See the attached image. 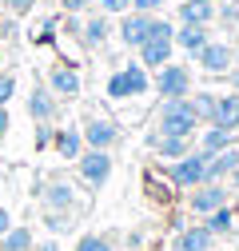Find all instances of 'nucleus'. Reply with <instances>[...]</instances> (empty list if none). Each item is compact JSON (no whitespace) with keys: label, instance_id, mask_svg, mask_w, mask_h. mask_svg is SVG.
<instances>
[{"label":"nucleus","instance_id":"nucleus-1","mask_svg":"<svg viewBox=\"0 0 239 251\" xmlns=\"http://www.w3.org/2000/svg\"><path fill=\"white\" fill-rule=\"evenodd\" d=\"M203 128V120L195 116V104H191V96H184V100H164L160 104V112H156V132H164V136H195Z\"/></svg>","mask_w":239,"mask_h":251},{"label":"nucleus","instance_id":"nucleus-2","mask_svg":"<svg viewBox=\"0 0 239 251\" xmlns=\"http://www.w3.org/2000/svg\"><path fill=\"white\" fill-rule=\"evenodd\" d=\"M147 88H152V80H147V68L140 64H124L120 72L108 76V100H136V96H147Z\"/></svg>","mask_w":239,"mask_h":251},{"label":"nucleus","instance_id":"nucleus-3","mask_svg":"<svg viewBox=\"0 0 239 251\" xmlns=\"http://www.w3.org/2000/svg\"><path fill=\"white\" fill-rule=\"evenodd\" d=\"M112 151H100V148H88V151H80V160H76V172H80V179L88 183V187H104L108 179H112Z\"/></svg>","mask_w":239,"mask_h":251},{"label":"nucleus","instance_id":"nucleus-4","mask_svg":"<svg viewBox=\"0 0 239 251\" xmlns=\"http://www.w3.org/2000/svg\"><path fill=\"white\" fill-rule=\"evenodd\" d=\"M152 88L160 92V100H184V96H191V72L184 64H164L156 72Z\"/></svg>","mask_w":239,"mask_h":251},{"label":"nucleus","instance_id":"nucleus-5","mask_svg":"<svg viewBox=\"0 0 239 251\" xmlns=\"http://www.w3.org/2000/svg\"><path fill=\"white\" fill-rule=\"evenodd\" d=\"M80 136H84V144L88 148H100V151H112L116 144H120V124L116 120H108V116H88L84 120V128H80Z\"/></svg>","mask_w":239,"mask_h":251},{"label":"nucleus","instance_id":"nucleus-6","mask_svg":"<svg viewBox=\"0 0 239 251\" xmlns=\"http://www.w3.org/2000/svg\"><path fill=\"white\" fill-rule=\"evenodd\" d=\"M40 200H44V211H76V207H80L76 183L64 179V176H52V179L40 187Z\"/></svg>","mask_w":239,"mask_h":251},{"label":"nucleus","instance_id":"nucleus-7","mask_svg":"<svg viewBox=\"0 0 239 251\" xmlns=\"http://www.w3.org/2000/svg\"><path fill=\"white\" fill-rule=\"evenodd\" d=\"M203 168H207V155H203V151H191V155H184V160H175V164L167 168V179H171V187L191 192V187L203 183Z\"/></svg>","mask_w":239,"mask_h":251},{"label":"nucleus","instance_id":"nucleus-8","mask_svg":"<svg viewBox=\"0 0 239 251\" xmlns=\"http://www.w3.org/2000/svg\"><path fill=\"white\" fill-rule=\"evenodd\" d=\"M195 60H199V68H203L207 76H227V72L235 68V48L223 44V40H207Z\"/></svg>","mask_w":239,"mask_h":251},{"label":"nucleus","instance_id":"nucleus-9","mask_svg":"<svg viewBox=\"0 0 239 251\" xmlns=\"http://www.w3.org/2000/svg\"><path fill=\"white\" fill-rule=\"evenodd\" d=\"M143 140H147V148H152V151L160 155V160H167V164H175V160H184V155H191V151H195L188 136H164V132H147Z\"/></svg>","mask_w":239,"mask_h":251},{"label":"nucleus","instance_id":"nucleus-10","mask_svg":"<svg viewBox=\"0 0 239 251\" xmlns=\"http://www.w3.org/2000/svg\"><path fill=\"white\" fill-rule=\"evenodd\" d=\"M188 207L195 215H212L215 207H227V187L223 183H199V187H191Z\"/></svg>","mask_w":239,"mask_h":251},{"label":"nucleus","instance_id":"nucleus-11","mask_svg":"<svg viewBox=\"0 0 239 251\" xmlns=\"http://www.w3.org/2000/svg\"><path fill=\"white\" fill-rule=\"evenodd\" d=\"M108 36H112V16H104V12H96V16H84V24H80V44L84 48H104L108 44Z\"/></svg>","mask_w":239,"mask_h":251},{"label":"nucleus","instance_id":"nucleus-12","mask_svg":"<svg viewBox=\"0 0 239 251\" xmlns=\"http://www.w3.org/2000/svg\"><path fill=\"white\" fill-rule=\"evenodd\" d=\"M235 168H239V148H227V151L207 155L203 183H223V179H231V172H235Z\"/></svg>","mask_w":239,"mask_h":251},{"label":"nucleus","instance_id":"nucleus-13","mask_svg":"<svg viewBox=\"0 0 239 251\" xmlns=\"http://www.w3.org/2000/svg\"><path fill=\"white\" fill-rule=\"evenodd\" d=\"M207 40H212V32H207V28H199V24H175V40H171V44L184 52V56L195 60V56L203 52Z\"/></svg>","mask_w":239,"mask_h":251},{"label":"nucleus","instance_id":"nucleus-14","mask_svg":"<svg viewBox=\"0 0 239 251\" xmlns=\"http://www.w3.org/2000/svg\"><path fill=\"white\" fill-rule=\"evenodd\" d=\"M44 84L52 88V96H64V100L80 96V72H76V68H68V64L48 68V80H44Z\"/></svg>","mask_w":239,"mask_h":251},{"label":"nucleus","instance_id":"nucleus-15","mask_svg":"<svg viewBox=\"0 0 239 251\" xmlns=\"http://www.w3.org/2000/svg\"><path fill=\"white\" fill-rule=\"evenodd\" d=\"M136 52H140V64H143L147 72H160L164 64H171V52H175V44H171V40H143Z\"/></svg>","mask_w":239,"mask_h":251},{"label":"nucleus","instance_id":"nucleus-16","mask_svg":"<svg viewBox=\"0 0 239 251\" xmlns=\"http://www.w3.org/2000/svg\"><path fill=\"white\" fill-rule=\"evenodd\" d=\"M143 40H147V12H124L120 16V44L140 48Z\"/></svg>","mask_w":239,"mask_h":251},{"label":"nucleus","instance_id":"nucleus-17","mask_svg":"<svg viewBox=\"0 0 239 251\" xmlns=\"http://www.w3.org/2000/svg\"><path fill=\"white\" fill-rule=\"evenodd\" d=\"M28 116H32L36 124H48L56 116V96H52L48 84H36L32 92H28Z\"/></svg>","mask_w":239,"mask_h":251},{"label":"nucleus","instance_id":"nucleus-18","mask_svg":"<svg viewBox=\"0 0 239 251\" xmlns=\"http://www.w3.org/2000/svg\"><path fill=\"white\" fill-rule=\"evenodd\" d=\"M239 124V92H227V96H215V116H212V128L235 132Z\"/></svg>","mask_w":239,"mask_h":251},{"label":"nucleus","instance_id":"nucleus-19","mask_svg":"<svg viewBox=\"0 0 239 251\" xmlns=\"http://www.w3.org/2000/svg\"><path fill=\"white\" fill-rule=\"evenodd\" d=\"M212 243H215V235L199 224V227H184V231H179L175 243H171V251H212Z\"/></svg>","mask_w":239,"mask_h":251},{"label":"nucleus","instance_id":"nucleus-20","mask_svg":"<svg viewBox=\"0 0 239 251\" xmlns=\"http://www.w3.org/2000/svg\"><path fill=\"white\" fill-rule=\"evenodd\" d=\"M52 144H56V155H60V160H80V151H84L80 128H60V132H52Z\"/></svg>","mask_w":239,"mask_h":251},{"label":"nucleus","instance_id":"nucleus-21","mask_svg":"<svg viewBox=\"0 0 239 251\" xmlns=\"http://www.w3.org/2000/svg\"><path fill=\"white\" fill-rule=\"evenodd\" d=\"M227 148H235V132H223V128H212V124H207L203 136H199V148H195V151L215 155V151H227Z\"/></svg>","mask_w":239,"mask_h":251},{"label":"nucleus","instance_id":"nucleus-22","mask_svg":"<svg viewBox=\"0 0 239 251\" xmlns=\"http://www.w3.org/2000/svg\"><path fill=\"white\" fill-rule=\"evenodd\" d=\"M32 247H36V235H32V227H24V224L20 227L12 224L4 235H0V251H32Z\"/></svg>","mask_w":239,"mask_h":251},{"label":"nucleus","instance_id":"nucleus-23","mask_svg":"<svg viewBox=\"0 0 239 251\" xmlns=\"http://www.w3.org/2000/svg\"><path fill=\"white\" fill-rule=\"evenodd\" d=\"M175 20H179V24H199V28H207V24L215 20V4H191V0H184Z\"/></svg>","mask_w":239,"mask_h":251},{"label":"nucleus","instance_id":"nucleus-24","mask_svg":"<svg viewBox=\"0 0 239 251\" xmlns=\"http://www.w3.org/2000/svg\"><path fill=\"white\" fill-rule=\"evenodd\" d=\"M207 231H212V235H227L231 227H235V211L231 207H215L212 215H207V224H203Z\"/></svg>","mask_w":239,"mask_h":251},{"label":"nucleus","instance_id":"nucleus-25","mask_svg":"<svg viewBox=\"0 0 239 251\" xmlns=\"http://www.w3.org/2000/svg\"><path fill=\"white\" fill-rule=\"evenodd\" d=\"M147 40H175V20L147 16Z\"/></svg>","mask_w":239,"mask_h":251},{"label":"nucleus","instance_id":"nucleus-26","mask_svg":"<svg viewBox=\"0 0 239 251\" xmlns=\"http://www.w3.org/2000/svg\"><path fill=\"white\" fill-rule=\"evenodd\" d=\"M191 104H195V116L203 124H212V116H215V96L212 92H191Z\"/></svg>","mask_w":239,"mask_h":251},{"label":"nucleus","instance_id":"nucleus-27","mask_svg":"<svg viewBox=\"0 0 239 251\" xmlns=\"http://www.w3.org/2000/svg\"><path fill=\"white\" fill-rule=\"evenodd\" d=\"M72 219H76V211H44V227L60 235V231L72 227Z\"/></svg>","mask_w":239,"mask_h":251},{"label":"nucleus","instance_id":"nucleus-28","mask_svg":"<svg viewBox=\"0 0 239 251\" xmlns=\"http://www.w3.org/2000/svg\"><path fill=\"white\" fill-rule=\"evenodd\" d=\"M76 251H116V247H112V239H108V235H96V231H92V235H80Z\"/></svg>","mask_w":239,"mask_h":251},{"label":"nucleus","instance_id":"nucleus-29","mask_svg":"<svg viewBox=\"0 0 239 251\" xmlns=\"http://www.w3.org/2000/svg\"><path fill=\"white\" fill-rule=\"evenodd\" d=\"M92 4H96L104 16H124V12H132V0H92Z\"/></svg>","mask_w":239,"mask_h":251},{"label":"nucleus","instance_id":"nucleus-30","mask_svg":"<svg viewBox=\"0 0 239 251\" xmlns=\"http://www.w3.org/2000/svg\"><path fill=\"white\" fill-rule=\"evenodd\" d=\"M16 96V76L12 72H0V108H8Z\"/></svg>","mask_w":239,"mask_h":251},{"label":"nucleus","instance_id":"nucleus-31","mask_svg":"<svg viewBox=\"0 0 239 251\" xmlns=\"http://www.w3.org/2000/svg\"><path fill=\"white\" fill-rule=\"evenodd\" d=\"M56 4H60L64 16H84L88 8H92V0H56Z\"/></svg>","mask_w":239,"mask_h":251},{"label":"nucleus","instance_id":"nucleus-32","mask_svg":"<svg viewBox=\"0 0 239 251\" xmlns=\"http://www.w3.org/2000/svg\"><path fill=\"white\" fill-rule=\"evenodd\" d=\"M36 4H40V0H4V12L8 16H28Z\"/></svg>","mask_w":239,"mask_h":251},{"label":"nucleus","instance_id":"nucleus-33","mask_svg":"<svg viewBox=\"0 0 239 251\" xmlns=\"http://www.w3.org/2000/svg\"><path fill=\"white\" fill-rule=\"evenodd\" d=\"M167 0H132V12H147V16H156V8H164Z\"/></svg>","mask_w":239,"mask_h":251},{"label":"nucleus","instance_id":"nucleus-34","mask_svg":"<svg viewBox=\"0 0 239 251\" xmlns=\"http://www.w3.org/2000/svg\"><path fill=\"white\" fill-rule=\"evenodd\" d=\"M56 28H60V20H56V16H48V20L36 28V40H40V44H44V40H52V36H56Z\"/></svg>","mask_w":239,"mask_h":251},{"label":"nucleus","instance_id":"nucleus-35","mask_svg":"<svg viewBox=\"0 0 239 251\" xmlns=\"http://www.w3.org/2000/svg\"><path fill=\"white\" fill-rule=\"evenodd\" d=\"M8 36H16V20L0 8V40H8Z\"/></svg>","mask_w":239,"mask_h":251},{"label":"nucleus","instance_id":"nucleus-36","mask_svg":"<svg viewBox=\"0 0 239 251\" xmlns=\"http://www.w3.org/2000/svg\"><path fill=\"white\" fill-rule=\"evenodd\" d=\"M48 140H52V128L48 124H36V148H48Z\"/></svg>","mask_w":239,"mask_h":251},{"label":"nucleus","instance_id":"nucleus-37","mask_svg":"<svg viewBox=\"0 0 239 251\" xmlns=\"http://www.w3.org/2000/svg\"><path fill=\"white\" fill-rule=\"evenodd\" d=\"M8 128H12V116H8V108H0V136H8Z\"/></svg>","mask_w":239,"mask_h":251},{"label":"nucleus","instance_id":"nucleus-38","mask_svg":"<svg viewBox=\"0 0 239 251\" xmlns=\"http://www.w3.org/2000/svg\"><path fill=\"white\" fill-rule=\"evenodd\" d=\"M12 227V215H8V207H0V235H4Z\"/></svg>","mask_w":239,"mask_h":251},{"label":"nucleus","instance_id":"nucleus-39","mask_svg":"<svg viewBox=\"0 0 239 251\" xmlns=\"http://www.w3.org/2000/svg\"><path fill=\"white\" fill-rule=\"evenodd\" d=\"M227 84H231V92H239V68H231V72H227Z\"/></svg>","mask_w":239,"mask_h":251},{"label":"nucleus","instance_id":"nucleus-40","mask_svg":"<svg viewBox=\"0 0 239 251\" xmlns=\"http://www.w3.org/2000/svg\"><path fill=\"white\" fill-rule=\"evenodd\" d=\"M32 251H60V243H56V239H48V243H40V247H32Z\"/></svg>","mask_w":239,"mask_h":251},{"label":"nucleus","instance_id":"nucleus-41","mask_svg":"<svg viewBox=\"0 0 239 251\" xmlns=\"http://www.w3.org/2000/svg\"><path fill=\"white\" fill-rule=\"evenodd\" d=\"M231 24H239V4H235V8H231Z\"/></svg>","mask_w":239,"mask_h":251},{"label":"nucleus","instance_id":"nucleus-42","mask_svg":"<svg viewBox=\"0 0 239 251\" xmlns=\"http://www.w3.org/2000/svg\"><path fill=\"white\" fill-rule=\"evenodd\" d=\"M191 4H219V0H191Z\"/></svg>","mask_w":239,"mask_h":251},{"label":"nucleus","instance_id":"nucleus-43","mask_svg":"<svg viewBox=\"0 0 239 251\" xmlns=\"http://www.w3.org/2000/svg\"><path fill=\"white\" fill-rule=\"evenodd\" d=\"M231 183H235V187H239V168H235V172H231Z\"/></svg>","mask_w":239,"mask_h":251},{"label":"nucleus","instance_id":"nucleus-44","mask_svg":"<svg viewBox=\"0 0 239 251\" xmlns=\"http://www.w3.org/2000/svg\"><path fill=\"white\" fill-rule=\"evenodd\" d=\"M0 72H4V48H0Z\"/></svg>","mask_w":239,"mask_h":251},{"label":"nucleus","instance_id":"nucleus-45","mask_svg":"<svg viewBox=\"0 0 239 251\" xmlns=\"http://www.w3.org/2000/svg\"><path fill=\"white\" fill-rule=\"evenodd\" d=\"M235 68H239V48H235Z\"/></svg>","mask_w":239,"mask_h":251},{"label":"nucleus","instance_id":"nucleus-46","mask_svg":"<svg viewBox=\"0 0 239 251\" xmlns=\"http://www.w3.org/2000/svg\"><path fill=\"white\" fill-rule=\"evenodd\" d=\"M235 132H239V124H235Z\"/></svg>","mask_w":239,"mask_h":251},{"label":"nucleus","instance_id":"nucleus-47","mask_svg":"<svg viewBox=\"0 0 239 251\" xmlns=\"http://www.w3.org/2000/svg\"><path fill=\"white\" fill-rule=\"evenodd\" d=\"M48 4H52V0H48Z\"/></svg>","mask_w":239,"mask_h":251},{"label":"nucleus","instance_id":"nucleus-48","mask_svg":"<svg viewBox=\"0 0 239 251\" xmlns=\"http://www.w3.org/2000/svg\"><path fill=\"white\" fill-rule=\"evenodd\" d=\"M235 148H239V144H235Z\"/></svg>","mask_w":239,"mask_h":251}]
</instances>
